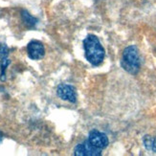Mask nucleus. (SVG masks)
<instances>
[{"label": "nucleus", "instance_id": "nucleus-1", "mask_svg": "<svg viewBox=\"0 0 156 156\" xmlns=\"http://www.w3.org/2000/svg\"><path fill=\"white\" fill-rule=\"evenodd\" d=\"M83 47L85 52V58L92 65L99 66L104 62L105 52L104 47L101 46L99 38L96 36H88L83 40Z\"/></svg>", "mask_w": 156, "mask_h": 156}, {"label": "nucleus", "instance_id": "nucleus-2", "mask_svg": "<svg viewBox=\"0 0 156 156\" xmlns=\"http://www.w3.org/2000/svg\"><path fill=\"white\" fill-rule=\"evenodd\" d=\"M121 64L126 72L132 75L138 73L140 69V57L136 46L130 45L124 50Z\"/></svg>", "mask_w": 156, "mask_h": 156}, {"label": "nucleus", "instance_id": "nucleus-3", "mask_svg": "<svg viewBox=\"0 0 156 156\" xmlns=\"http://www.w3.org/2000/svg\"><path fill=\"white\" fill-rule=\"evenodd\" d=\"M74 155L76 156H100L101 150L94 147L89 141L85 140L81 144H78L74 148Z\"/></svg>", "mask_w": 156, "mask_h": 156}, {"label": "nucleus", "instance_id": "nucleus-4", "mask_svg": "<svg viewBox=\"0 0 156 156\" xmlns=\"http://www.w3.org/2000/svg\"><path fill=\"white\" fill-rule=\"evenodd\" d=\"M57 94H58V96L63 101H68L72 104H75L77 101L76 89L72 85L66 84V83L59 84L57 88Z\"/></svg>", "mask_w": 156, "mask_h": 156}, {"label": "nucleus", "instance_id": "nucleus-5", "mask_svg": "<svg viewBox=\"0 0 156 156\" xmlns=\"http://www.w3.org/2000/svg\"><path fill=\"white\" fill-rule=\"evenodd\" d=\"M87 140L89 141L94 147H96L97 148H100L101 151L105 150V148L108 146V143H109L106 135L99 130H96V129L91 130L89 132Z\"/></svg>", "mask_w": 156, "mask_h": 156}, {"label": "nucleus", "instance_id": "nucleus-6", "mask_svg": "<svg viewBox=\"0 0 156 156\" xmlns=\"http://www.w3.org/2000/svg\"><path fill=\"white\" fill-rule=\"evenodd\" d=\"M27 54L31 59L37 60L42 58L45 55V48L43 44L37 40H32L27 45Z\"/></svg>", "mask_w": 156, "mask_h": 156}, {"label": "nucleus", "instance_id": "nucleus-7", "mask_svg": "<svg viewBox=\"0 0 156 156\" xmlns=\"http://www.w3.org/2000/svg\"><path fill=\"white\" fill-rule=\"evenodd\" d=\"M21 17H22V20H23L24 24L27 27H29V28H34V27L37 25V21H38V20L36 17H34L33 16H31L27 11H22Z\"/></svg>", "mask_w": 156, "mask_h": 156}, {"label": "nucleus", "instance_id": "nucleus-8", "mask_svg": "<svg viewBox=\"0 0 156 156\" xmlns=\"http://www.w3.org/2000/svg\"><path fill=\"white\" fill-rule=\"evenodd\" d=\"M10 63H11V60L9 58H2L1 60H0V67H1V74H0V80H1L2 81H4L6 80V77H5L6 74H5V72H6V68L10 65Z\"/></svg>", "mask_w": 156, "mask_h": 156}, {"label": "nucleus", "instance_id": "nucleus-9", "mask_svg": "<svg viewBox=\"0 0 156 156\" xmlns=\"http://www.w3.org/2000/svg\"><path fill=\"white\" fill-rule=\"evenodd\" d=\"M144 142V145L145 147L147 148V151H151V147H152V142H153V137L150 136V135H146L143 139Z\"/></svg>", "mask_w": 156, "mask_h": 156}, {"label": "nucleus", "instance_id": "nucleus-10", "mask_svg": "<svg viewBox=\"0 0 156 156\" xmlns=\"http://www.w3.org/2000/svg\"><path fill=\"white\" fill-rule=\"evenodd\" d=\"M9 55V48L4 43H0V59L7 58Z\"/></svg>", "mask_w": 156, "mask_h": 156}, {"label": "nucleus", "instance_id": "nucleus-11", "mask_svg": "<svg viewBox=\"0 0 156 156\" xmlns=\"http://www.w3.org/2000/svg\"><path fill=\"white\" fill-rule=\"evenodd\" d=\"M151 151L156 153V137L153 138V142H152V147H151Z\"/></svg>", "mask_w": 156, "mask_h": 156}, {"label": "nucleus", "instance_id": "nucleus-12", "mask_svg": "<svg viewBox=\"0 0 156 156\" xmlns=\"http://www.w3.org/2000/svg\"><path fill=\"white\" fill-rule=\"evenodd\" d=\"M2 141H3V134L1 131H0V143H1Z\"/></svg>", "mask_w": 156, "mask_h": 156}]
</instances>
